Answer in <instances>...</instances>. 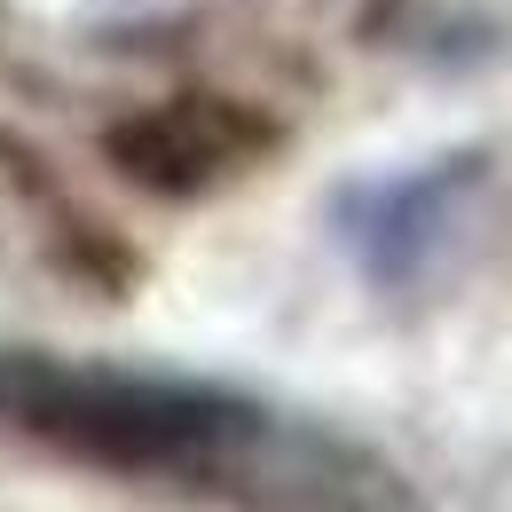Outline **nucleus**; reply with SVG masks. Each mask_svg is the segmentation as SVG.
I'll use <instances>...</instances> for the list:
<instances>
[{"label": "nucleus", "mask_w": 512, "mask_h": 512, "mask_svg": "<svg viewBox=\"0 0 512 512\" xmlns=\"http://www.w3.org/2000/svg\"><path fill=\"white\" fill-rule=\"evenodd\" d=\"M0 418L103 473L182 481L268 512H379L394 497V481L347 442L308 434L284 410L205 379L0 355Z\"/></svg>", "instance_id": "nucleus-1"}]
</instances>
